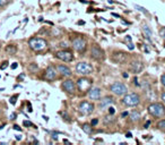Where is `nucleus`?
I'll return each instance as SVG.
<instances>
[{
  "mask_svg": "<svg viewBox=\"0 0 165 145\" xmlns=\"http://www.w3.org/2000/svg\"><path fill=\"white\" fill-rule=\"evenodd\" d=\"M92 85H93V81H92L91 78H87V77L79 78L77 81V83H76V86H77L78 91H81V93L88 92V91L91 90Z\"/></svg>",
  "mask_w": 165,
  "mask_h": 145,
  "instance_id": "7",
  "label": "nucleus"
},
{
  "mask_svg": "<svg viewBox=\"0 0 165 145\" xmlns=\"http://www.w3.org/2000/svg\"><path fill=\"white\" fill-rule=\"evenodd\" d=\"M17 62H14V64L11 65V69H16V68H17Z\"/></svg>",
  "mask_w": 165,
  "mask_h": 145,
  "instance_id": "35",
  "label": "nucleus"
},
{
  "mask_svg": "<svg viewBox=\"0 0 165 145\" xmlns=\"http://www.w3.org/2000/svg\"><path fill=\"white\" fill-rule=\"evenodd\" d=\"M128 46H129L130 50H134L135 49V46H134V44H132V43H129V44H128Z\"/></svg>",
  "mask_w": 165,
  "mask_h": 145,
  "instance_id": "38",
  "label": "nucleus"
},
{
  "mask_svg": "<svg viewBox=\"0 0 165 145\" xmlns=\"http://www.w3.org/2000/svg\"><path fill=\"white\" fill-rule=\"evenodd\" d=\"M128 59H129V56H128L126 52H122V51H116V52L112 53V60L114 61L116 64L123 65L128 61Z\"/></svg>",
  "mask_w": 165,
  "mask_h": 145,
  "instance_id": "10",
  "label": "nucleus"
},
{
  "mask_svg": "<svg viewBox=\"0 0 165 145\" xmlns=\"http://www.w3.org/2000/svg\"><path fill=\"white\" fill-rule=\"evenodd\" d=\"M9 2V0H0V7H5Z\"/></svg>",
  "mask_w": 165,
  "mask_h": 145,
  "instance_id": "27",
  "label": "nucleus"
},
{
  "mask_svg": "<svg viewBox=\"0 0 165 145\" xmlns=\"http://www.w3.org/2000/svg\"><path fill=\"white\" fill-rule=\"evenodd\" d=\"M112 16H114V17H118V18H120V16L118 14H114V13H113L112 14Z\"/></svg>",
  "mask_w": 165,
  "mask_h": 145,
  "instance_id": "46",
  "label": "nucleus"
},
{
  "mask_svg": "<svg viewBox=\"0 0 165 145\" xmlns=\"http://www.w3.org/2000/svg\"><path fill=\"white\" fill-rule=\"evenodd\" d=\"M10 119H13V120H14V119H16V113L15 112H13L10 115Z\"/></svg>",
  "mask_w": 165,
  "mask_h": 145,
  "instance_id": "36",
  "label": "nucleus"
},
{
  "mask_svg": "<svg viewBox=\"0 0 165 145\" xmlns=\"http://www.w3.org/2000/svg\"><path fill=\"white\" fill-rule=\"evenodd\" d=\"M94 104L88 101H83V102L79 103L78 106V110L81 115H91L93 111H94Z\"/></svg>",
  "mask_w": 165,
  "mask_h": 145,
  "instance_id": "11",
  "label": "nucleus"
},
{
  "mask_svg": "<svg viewBox=\"0 0 165 145\" xmlns=\"http://www.w3.org/2000/svg\"><path fill=\"white\" fill-rule=\"evenodd\" d=\"M56 57L61 61H65V62H70V61L74 60V54L69 50H60V51H57Z\"/></svg>",
  "mask_w": 165,
  "mask_h": 145,
  "instance_id": "8",
  "label": "nucleus"
},
{
  "mask_svg": "<svg viewBox=\"0 0 165 145\" xmlns=\"http://www.w3.org/2000/svg\"><path fill=\"white\" fill-rule=\"evenodd\" d=\"M122 103L126 107H137L140 103V96L137 93H126L123 95Z\"/></svg>",
  "mask_w": 165,
  "mask_h": 145,
  "instance_id": "3",
  "label": "nucleus"
},
{
  "mask_svg": "<svg viewBox=\"0 0 165 145\" xmlns=\"http://www.w3.org/2000/svg\"><path fill=\"white\" fill-rule=\"evenodd\" d=\"M136 9L139 11H141V13H144V14H147L148 15V11L145 9L144 7H140V6H138V5H136Z\"/></svg>",
  "mask_w": 165,
  "mask_h": 145,
  "instance_id": "25",
  "label": "nucleus"
},
{
  "mask_svg": "<svg viewBox=\"0 0 165 145\" xmlns=\"http://www.w3.org/2000/svg\"><path fill=\"white\" fill-rule=\"evenodd\" d=\"M93 70H94L93 66L91 64L86 62V61H81L76 66V73L79 75H83V76H87V75L92 74Z\"/></svg>",
  "mask_w": 165,
  "mask_h": 145,
  "instance_id": "5",
  "label": "nucleus"
},
{
  "mask_svg": "<svg viewBox=\"0 0 165 145\" xmlns=\"http://www.w3.org/2000/svg\"><path fill=\"white\" fill-rule=\"evenodd\" d=\"M148 112L155 118H162L165 116V106L164 103L153 102L148 106Z\"/></svg>",
  "mask_w": 165,
  "mask_h": 145,
  "instance_id": "2",
  "label": "nucleus"
},
{
  "mask_svg": "<svg viewBox=\"0 0 165 145\" xmlns=\"http://www.w3.org/2000/svg\"><path fill=\"white\" fill-rule=\"evenodd\" d=\"M71 46L79 53H84L86 48H87V42H86V40L84 38L77 36V38H74V39L71 40Z\"/></svg>",
  "mask_w": 165,
  "mask_h": 145,
  "instance_id": "4",
  "label": "nucleus"
},
{
  "mask_svg": "<svg viewBox=\"0 0 165 145\" xmlns=\"http://www.w3.org/2000/svg\"><path fill=\"white\" fill-rule=\"evenodd\" d=\"M57 70H58V73H59L62 77H70L71 75H73L71 69L68 67V66H66V65H59V66L57 67Z\"/></svg>",
  "mask_w": 165,
  "mask_h": 145,
  "instance_id": "14",
  "label": "nucleus"
},
{
  "mask_svg": "<svg viewBox=\"0 0 165 145\" xmlns=\"http://www.w3.org/2000/svg\"><path fill=\"white\" fill-rule=\"evenodd\" d=\"M76 87H77V86H76V84H75V82L71 81V79H67V81H65L62 83V89L67 93H69V94L75 93Z\"/></svg>",
  "mask_w": 165,
  "mask_h": 145,
  "instance_id": "13",
  "label": "nucleus"
},
{
  "mask_svg": "<svg viewBox=\"0 0 165 145\" xmlns=\"http://www.w3.org/2000/svg\"><path fill=\"white\" fill-rule=\"evenodd\" d=\"M91 57L97 61L104 60V58H105L104 50H103L102 48H100L98 46H93L91 49Z\"/></svg>",
  "mask_w": 165,
  "mask_h": 145,
  "instance_id": "9",
  "label": "nucleus"
},
{
  "mask_svg": "<svg viewBox=\"0 0 165 145\" xmlns=\"http://www.w3.org/2000/svg\"><path fill=\"white\" fill-rule=\"evenodd\" d=\"M60 44H61L60 46H65V48H67V46H67V43H66V42H65V43L62 42V43H60Z\"/></svg>",
  "mask_w": 165,
  "mask_h": 145,
  "instance_id": "43",
  "label": "nucleus"
},
{
  "mask_svg": "<svg viewBox=\"0 0 165 145\" xmlns=\"http://www.w3.org/2000/svg\"><path fill=\"white\" fill-rule=\"evenodd\" d=\"M6 52H7L8 54L14 56V54H16V52H17V48H16V46H14V44H9V46H6Z\"/></svg>",
  "mask_w": 165,
  "mask_h": 145,
  "instance_id": "20",
  "label": "nucleus"
},
{
  "mask_svg": "<svg viewBox=\"0 0 165 145\" xmlns=\"http://www.w3.org/2000/svg\"><path fill=\"white\" fill-rule=\"evenodd\" d=\"M14 129H15V131H22V128L19 127V126H18V125H15V126H14Z\"/></svg>",
  "mask_w": 165,
  "mask_h": 145,
  "instance_id": "34",
  "label": "nucleus"
},
{
  "mask_svg": "<svg viewBox=\"0 0 165 145\" xmlns=\"http://www.w3.org/2000/svg\"><path fill=\"white\" fill-rule=\"evenodd\" d=\"M127 41H129L130 42V41H131V38H130V36H127Z\"/></svg>",
  "mask_w": 165,
  "mask_h": 145,
  "instance_id": "48",
  "label": "nucleus"
},
{
  "mask_svg": "<svg viewBox=\"0 0 165 145\" xmlns=\"http://www.w3.org/2000/svg\"><path fill=\"white\" fill-rule=\"evenodd\" d=\"M122 76H123V77H124V78H128V77H129V75L127 74V73H123Z\"/></svg>",
  "mask_w": 165,
  "mask_h": 145,
  "instance_id": "44",
  "label": "nucleus"
},
{
  "mask_svg": "<svg viewBox=\"0 0 165 145\" xmlns=\"http://www.w3.org/2000/svg\"><path fill=\"white\" fill-rule=\"evenodd\" d=\"M28 46L35 52H42L48 48V42L42 38H32L28 41Z\"/></svg>",
  "mask_w": 165,
  "mask_h": 145,
  "instance_id": "1",
  "label": "nucleus"
},
{
  "mask_svg": "<svg viewBox=\"0 0 165 145\" xmlns=\"http://www.w3.org/2000/svg\"><path fill=\"white\" fill-rule=\"evenodd\" d=\"M156 127L159 129V131H165V119H163V120H159L157 123V125H156Z\"/></svg>",
  "mask_w": 165,
  "mask_h": 145,
  "instance_id": "23",
  "label": "nucleus"
},
{
  "mask_svg": "<svg viewBox=\"0 0 165 145\" xmlns=\"http://www.w3.org/2000/svg\"><path fill=\"white\" fill-rule=\"evenodd\" d=\"M8 64H9L8 61H5V62H2V65L0 66V69H2V70H4V69H6V68L8 67Z\"/></svg>",
  "mask_w": 165,
  "mask_h": 145,
  "instance_id": "28",
  "label": "nucleus"
},
{
  "mask_svg": "<svg viewBox=\"0 0 165 145\" xmlns=\"http://www.w3.org/2000/svg\"><path fill=\"white\" fill-rule=\"evenodd\" d=\"M130 68H131V70L134 71V73L138 74V73H140L144 69V64L141 61H132L130 64Z\"/></svg>",
  "mask_w": 165,
  "mask_h": 145,
  "instance_id": "17",
  "label": "nucleus"
},
{
  "mask_svg": "<svg viewBox=\"0 0 165 145\" xmlns=\"http://www.w3.org/2000/svg\"><path fill=\"white\" fill-rule=\"evenodd\" d=\"M161 98H162V100H163V102L165 103V92H164V93H162Z\"/></svg>",
  "mask_w": 165,
  "mask_h": 145,
  "instance_id": "40",
  "label": "nucleus"
},
{
  "mask_svg": "<svg viewBox=\"0 0 165 145\" xmlns=\"http://www.w3.org/2000/svg\"><path fill=\"white\" fill-rule=\"evenodd\" d=\"M37 69H39V67H37V65L34 64V62L28 66V70H31L32 73H35V71H37Z\"/></svg>",
  "mask_w": 165,
  "mask_h": 145,
  "instance_id": "24",
  "label": "nucleus"
},
{
  "mask_svg": "<svg viewBox=\"0 0 165 145\" xmlns=\"http://www.w3.org/2000/svg\"><path fill=\"white\" fill-rule=\"evenodd\" d=\"M134 83H135V85H137V86H139V83H138V78L137 77H135V79H134Z\"/></svg>",
  "mask_w": 165,
  "mask_h": 145,
  "instance_id": "37",
  "label": "nucleus"
},
{
  "mask_svg": "<svg viewBox=\"0 0 165 145\" xmlns=\"http://www.w3.org/2000/svg\"><path fill=\"white\" fill-rule=\"evenodd\" d=\"M143 31H144L145 35L147 36L148 39H151V36H153V32H151V30L149 28V26H147V25H144V26H143Z\"/></svg>",
  "mask_w": 165,
  "mask_h": 145,
  "instance_id": "21",
  "label": "nucleus"
},
{
  "mask_svg": "<svg viewBox=\"0 0 165 145\" xmlns=\"http://www.w3.org/2000/svg\"><path fill=\"white\" fill-rule=\"evenodd\" d=\"M23 125H24V126H33V124H32L31 121L29 120H24V123H23Z\"/></svg>",
  "mask_w": 165,
  "mask_h": 145,
  "instance_id": "30",
  "label": "nucleus"
},
{
  "mask_svg": "<svg viewBox=\"0 0 165 145\" xmlns=\"http://www.w3.org/2000/svg\"><path fill=\"white\" fill-rule=\"evenodd\" d=\"M114 112H116V109L113 108V107H109V115H114Z\"/></svg>",
  "mask_w": 165,
  "mask_h": 145,
  "instance_id": "29",
  "label": "nucleus"
},
{
  "mask_svg": "<svg viewBox=\"0 0 165 145\" xmlns=\"http://www.w3.org/2000/svg\"><path fill=\"white\" fill-rule=\"evenodd\" d=\"M113 103H114V99H113L112 96H104L102 100H101V102H100V108L101 109H105L108 107L112 106Z\"/></svg>",
  "mask_w": 165,
  "mask_h": 145,
  "instance_id": "16",
  "label": "nucleus"
},
{
  "mask_svg": "<svg viewBox=\"0 0 165 145\" xmlns=\"http://www.w3.org/2000/svg\"><path fill=\"white\" fill-rule=\"evenodd\" d=\"M93 126H92L91 124H87V123H85V124L81 125V129H83V131H85L86 134L91 135L92 133H93Z\"/></svg>",
  "mask_w": 165,
  "mask_h": 145,
  "instance_id": "19",
  "label": "nucleus"
},
{
  "mask_svg": "<svg viewBox=\"0 0 165 145\" xmlns=\"http://www.w3.org/2000/svg\"><path fill=\"white\" fill-rule=\"evenodd\" d=\"M129 117H130V121H132V123H136L140 119V112L139 111H136L134 110L132 112L129 113Z\"/></svg>",
  "mask_w": 165,
  "mask_h": 145,
  "instance_id": "18",
  "label": "nucleus"
},
{
  "mask_svg": "<svg viewBox=\"0 0 165 145\" xmlns=\"http://www.w3.org/2000/svg\"><path fill=\"white\" fill-rule=\"evenodd\" d=\"M101 92L102 91H101L100 87H91V90L88 91V98H89V100L96 101V100L101 98Z\"/></svg>",
  "mask_w": 165,
  "mask_h": 145,
  "instance_id": "15",
  "label": "nucleus"
},
{
  "mask_svg": "<svg viewBox=\"0 0 165 145\" xmlns=\"http://www.w3.org/2000/svg\"><path fill=\"white\" fill-rule=\"evenodd\" d=\"M52 138H53V139H56V141L58 139V136H57L56 133H52Z\"/></svg>",
  "mask_w": 165,
  "mask_h": 145,
  "instance_id": "39",
  "label": "nucleus"
},
{
  "mask_svg": "<svg viewBox=\"0 0 165 145\" xmlns=\"http://www.w3.org/2000/svg\"><path fill=\"white\" fill-rule=\"evenodd\" d=\"M126 136H127V137H128V138H131V137H132V135H131V133H127Z\"/></svg>",
  "mask_w": 165,
  "mask_h": 145,
  "instance_id": "41",
  "label": "nucleus"
},
{
  "mask_svg": "<svg viewBox=\"0 0 165 145\" xmlns=\"http://www.w3.org/2000/svg\"><path fill=\"white\" fill-rule=\"evenodd\" d=\"M161 82H162V85L165 87V75H162L161 76Z\"/></svg>",
  "mask_w": 165,
  "mask_h": 145,
  "instance_id": "31",
  "label": "nucleus"
},
{
  "mask_svg": "<svg viewBox=\"0 0 165 145\" xmlns=\"http://www.w3.org/2000/svg\"><path fill=\"white\" fill-rule=\"evenodd\" d=\"M57 76H58V70H57V68L54 66H49L45 69L44 78H45L46 81H50V82L54 81L57 78Z\"/></svg>",
  "mask_w": 165,
  "mask_h": 145,
  "instance_id": "12",
  "label": "nucleus"
},
{
  "mask_svg": "<svg viewBox=\"0 0 165 145\" xmlns=\"http://www.w3.org/2000/svg\"><path fill=\"white\" fill-rule=\"evenodd\" d=\"M149 125H151V121H147V123L145 124V126H144V127H145V128H147L148 126H149Z\"/></svg>",
  "mask_w": 165,
  "mask_h": 145,
  "instance_id": "42",
  "label": "nucleus"
},
{
  "mask_svg": "<svg viewBox=\"0 0 165 145\" xmlns=\"http://www.w3.org/2000/svg\"><path fill=\"white\" fill-rule=\"evenodd\" d=\"M17 98H18V94H15V95H13L10 98V100H9V102H10L11 104H15V103H16V100H17Z\"/></svg>",
  "mask_w": 165,
  "mask_h": 145,
  "instance_id": "26",
  "label": "nucleus"
},
{
  "mask_svg": "<svg viewBox=\"0 0 165 145\" xmlns=\"http://www.w3.org/2000/svg\"><path fill=\"white\" fill-rule=\"evenodd\" d=\"M110 91L114 94V95L118 96H123L126 93H128V87L123 83H120V82H116L113 83L111 86H110Z\"/></svg>",
  "mask_w": 165,
  "mask_h": 145,
  "instance_id": "6",
  "label": "nucleus"
},
{
  "mask_svg": "<svg viewBox=\"0 0 165 145\" xmlns=\"http://www.w3.org/2000/svg\"><path fill=\"white\" fill-rule=\"evenodd\" d=\"M114 121H116V119L112 117V115H109V116H106V117L104 118V124H105V125L113 124Z\"/></svg>",
  "mask_w": 165,
  "mask_h": 145,
  "instance_id": "22",
  "label": "nucleus"
},
{
  "mask_svg": "<svg viewBox=\"0 0 165 145\" xmlns=\"http://www.w3.org/2000/svg\"><path fill=\"white\" fill-rule=\"evenodd\" d=\"M78 24H81V25L83 24V25H84V24H85V22H84V21H79V22H78Z\"/></svg>",
  "mask_w": 165,
  "mask_h": 145,
  "instance_id": "47",
  "label": "nucleus"
},
{
  "mask_svg": "<svg viewBox=\"0 0 165 145\" xmlns=\"http://www.w3.org/2000/svg\"><path fill=\"white\" fill-rule=\"evenodd\" d=\"M97 124H98V119H93V120H92V123H91L92 126H96Z\"/></svg>",
  "mask_w": 165,
  "mask_h": 145,
  "instance_id": "32",
  "label": "nucleus"
},
{
  "mask_svg": "<svg viewBox=\"0 0 165 145\" xmlns=\"http://www.w3.org/2000/svg\"><path fill=\"white\" fill-rule=\"evenodd\" d=\"M16 139H19V141H21V139H22V136H21V135H16Z\"/></svg>",
  "mask_w": 165,
  "mask_h": 145,
  "instance_id": "45",
  "label": "nucleus"
},
{
  "mask_svg": "<svg viewBox=\"0 0 165 145\" xmlns=\"http://www.w3.org/2000/svg\"><path fill=\"white\" fill-rule=\"evenodd\" d=\"M128 116H129V112H128V111H124V112H122V115H121L122 118H126V117H128Z\"/></svg>",
  "mask_w": 165,
  "mask_h": 145,
  "instance_id": "33",
  "label": "nucleus"
}]
</instances>
